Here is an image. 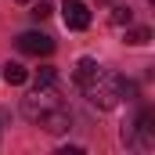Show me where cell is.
Returning a JSON list of instances; mask_svg holds the SVG:
<instances>
[{
    "label": "cell",
    "mask_w": 155,
    "mask_h": 155,
    "mask_svg": "<svg viewBox=\"0 0 155 155\" xmlns=\"http://www.w3.org/2000/svg\"><path fill=\"white\" fill-rule=\"evenodd\" d=\"M83 94H87V101H90L94 108L108 112V108H116L123 97L134 94V83H126V79L119 76V72H112V69H97L94 76L83 83Z\"/></svg>",
    "instance_id": "obj_1"
},
{
    "label": "cell",
    "mask_w": 155,
    "mask_h": 155,
    "mask_svg": "<svg viewBox=\"0 0 155 155\" xmlns=\"http://www.w3.org/2000/svg\"><path fill=\"white\" fill-rule=\"evenodd\" d=\"M54 108H61V97H58V83L54 87H36L25 101H22V116L40 123V119L47 116V112H54Z\"/></svg>",
    "instance_id": "obj_2"
},
{
    "label": "cell",
    "mask_w": 155,
    "mask_h": 155,
    "mask_svg": "<svg viewBox=\"0 0 155 155\" xmlns=\"http://www.w3.org/2000/svg\"><path fill=\"white\" fill-rule=\"evenodd\" d=\"M18 51L22 54H33V58H47L54 51V40L47 36V33H22L18 36Z\"/></svg>",
    "instance_id": "obj_3"
},
{
    "label": "cell",
    "mask_w": 155,
    "mask_h": 155,
    "mask_svg": "<svg viewBox=\"0 0 155 155\" xmlns=\"http://www.w3.org/2000/svg\"><path fill=\"white\" fill-rule=\"evenodd\" d=\"M61 18H65L69 29L83 33V29L90 25V7H87L83 0H65V4H61Z\"/></svg>",
    "instance_id": "obj_4"
},
{
    "label": "cell",
    "mask_w": 155,
    "mask_h": 155,
    "mask_svg": "<svg viewBox=\"0 0 155 155\" xmlns=\"http://www.w3.org/2000/svg\"><path fill=\"white\" fill-rule=\"evenodd\" d=\"M134 130H137V148H152L155 144V112L152 108H144V112L137 116Z\"/></svg>",
    "instance_id": "obj_5"
},
{
    "label": "cell",
    "mask_w": 155,
    "mask_h": 155,
    "mask_svg": "<svg viewBox=\"0 0 155 155\" xmlns=\"http://www.w3.org/2000/svg\"><path fill=\"white\" fill-rule=\"evenodd\" d=\"M40 126H43L47 134H65V130L72 126V116H69L65 105H61V108H54V112H47V116L40 119Z\"/></svg>",
    "instance_id": "obj_6"
},
{
    "label": "cell",
    "mask_w": 155,
    "mask_h": 155,
    "mask_svg": "<svg viewBox=\"0 0 155 155\" xmlns=\"http://www.w3.org/2000/svg\"><path fill=\"white\" fill-rule=\"evenodd\" d=\"M4 79H7V87H22V83L29 79V69L18 65V61H7V65H4Z\"/></svg>",
    "instance_id": "obj_7"
},
{
    "label": "cell",
    "mask_w": 155,
    "mask_h": 155,
    "mask_svg": "<svg viewBox=\"0 0 155 155\" xmlns=\"http://www.w3.org/2000/svg\"><path fill=\"white\" fill-rule=\"evenodd\" d=\"M97 69H101V65H97L94 58H79V61H76V79H79V83H87Z\"/></svg>",
    "instance_id": "obj_8"
},
{
    "label": "cell",
    "mask_w": 155,
    "mask_h": 155,
    "mask_svg": "<svg viewBox=\"0 0 155 155\" xmlns=\"http://www.w3.org/2000/svg\"><path fill=\"white\" fill-rule=\"evenodd\" d=\"M152 40V29H144V25H134V29H126V43H134V47H144Z\"/></svg>",
    "instance_id": "obj_9"
},
{
    "label": "cell",
    "mask_w": 155,
    "mask_h": 155,
    "mask_svg": "<svg viewBox=\"0 0 155 155\" xmlns=\"http://www.w3.org/2000/svg\"><path fill=\"white\" fill-rule=\"evenodd\" d=\"M130 22H134V11L126 4H116L112 7V25H130Z\"/></svg>",
    "instance_id": "obj_10"
},
{
    "label": "cell",
    "mask_w": 155,
    "mask_h": 155,
    "mask_svg": "<svg viewBox=\"0 0 155 155\" xmlns=\"http://www.w3.org/2000/svg\"><path fill=\"white\" fill-rule=\"evenodd\" d=\"M54 83H58V72H54L51 65H43L36 72V87H54Z\"/></svg>",
    "instance_id": "obj_11"
},
{
    "label": "cell",
    "mask_w": 155,
    "mask_h": 155,
    "mask_svg": "<svg viewBox=\"0 0 155 155\" xmlns=\"http://www.w3.org/2000/svg\"><path fill=\"white\" fill-rule=\"evenodd\" d=\"M51 11H54V4H51V0H40V4H33V11H29V15H33L36 22H43Z\"/></svg>",
    "instance_id": "obj_12"
},
{
    "label": "cell",
    "mask_w": 155,
    "mask_h": 155,
    "mask_svg": "<svg viewBox=\"0 0 155 155\" xmlns=\"http://www.w3.org/2000/svg\"><path fill=\"white\" fill-rule=\"evenodd\" d=\"M18 4H33V0H18Z\"/></svg>",
    "instance_id": "obj_13"
}]
</instances>
